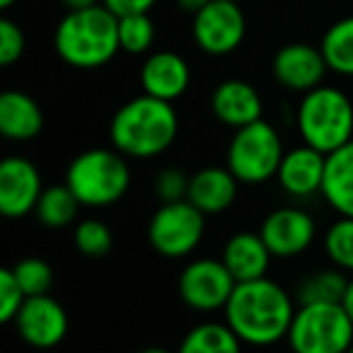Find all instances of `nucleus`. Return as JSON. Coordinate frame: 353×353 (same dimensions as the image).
<instances>
[{"label":"nucleus","mask_w":353,"mask_h":353,"mask_svg":"<svg viewBox=\"0 0 353 353\" xmlns=\"http://www.w3.org/2000/svg\"><path fill=\"white\" fill-rule=\"evenodd\" d=\"M295 310L298 307L293 305V298L264 276L235 285L225 305V322L235 329L242 343L271 346L281 339H288Z\"/></svg>","instance_id":"1"},{"label":"nucleus","mask_w":353,"mask_h":353,"mask_svg":"<svg viewBox=\"0 0 353 353\" xmlns=\"http://www.w3.org/2000/svg\"><path fill=\"white\" fill-rule=\"evenodd\" d=\"M179 133V117L172 102L143 92L119 107L109 123L112 145L126 157H155L165 152Z\"/></svg>","instance_id":"2"},{"label":"nucleus","mask_w":353,"mask_h":353,"mask_svg":"<svg viewBox=\"0 0 353 353\" xmlns=\"http://www.w3.org/2000/svg\"><path fill=\"white\" fill-rule=\"evenodd\" d=\"M54 46L63 63L73 68H102L121 51L119 17L104 3L83 10H68L56 27Z\"/></svg>","instance_id":"3"},{"label":"nucleus","mask_w":353,"mask_h":353,"mask_svg":"<svg viewBox=\"0 0 353 353\" xmlns=\"http://www.w3.org/2000/svg\"><path fill=\"white\" fill-rule=\"evenodd\" d=\"M295 123L303 143L329 155L353 138V102L339 88L317 85L303 92Z\"/></svg>","instance_id":"4"},{"label":"nucleus","mask_w":353,"mask_h":353,"mask_svg":"<svg viewBox=\"0 0 353 353\" xmlns=\"http://www.w3.org/2000/svg\"><path fill=\"white\" fill-rule=\"evenodd\" d=\"M65 184L83 206L104 208L121 201L131 184L126 155L117 148H92L75 157L65 172Z\"/></svg>","instance_id":"5"},{"label":"nucleus","mask_w":353,"mask_h":353,"mask_svg":"<svg viewBox=\"0 0 353 353\" xmlns=\"http://www.w3.org/2000/svg\"><path fill=\"white\" fill-rule=\"evenodd\" d=\"M298 353H343L353 346V319L341 303H300L288 329Z\"/></svg>","instance_id":"6"},{"label":"nucleus","mask_w":353,"mask_h":353,"mask_svg":"<svg viewBox=\"0 0 353 353\" xmlns=\"http://www.w3.org/2000/svg\"><path fill=\"white\" fill-rule=\"evenodd\" d=\"M283 155L279 131L259 119L235 128V136L228 145V167L240 184H264L276 176Z\"/></svg>","instance_id":"7"},{"label":"nucleus","mask_w":353,"mask_h":353,"mask_svg":"<svg viewBox=\"0 0 353 353\" xmlns=\"http://www.w3.org/2000/svg\"><path fill=\"white\" fill-rule=\"evenodd\" d=\"M203 232L206 213L199 211L189 199L162 203L148 223V242L157 254L167 259L192 254L201 245Z\"/></svg>","instance_id":"8"},{"label":"nucleus","mask_w":353,"mask_h":353,"mask_svg":"<svg viewBox=\"0 0 353 353\" xmlns=\"http://www.w3.org/2000/svg\"><path fill=\"white\" fill-rule=\"evenodd\" d=\"M192 34L196 46L208 56H228L240 49L247 34V20L235 0H211L194 15Z\"/></svg>","instance_id":"9"},{"label":"nucleus","mask_w":353,"mask_h":353,"mask_svg":"<svg viewBox=\"0 0 353 353\" xmlns=\"http://www.w3.org/2000/svg\"><path fill=\"white\" fill-rule=\"evenodd\" d=\"M235 285V276L223 264V259H194L179 276V295L189 307L199 312L225 310Z\"/></svg>","instance_id":"10"},{"label":"nucleus","mask_w":353,"mask_h":353,"mask_svg":"<svg viewBox=\"0 0 353 353\" xmlns=\"http://www.w3.org/2000/svg\"><path fill=\"white\" fill-rule=\"evenodd\" d=\"M12 324L22 341L34 348H54L68 334V314L63 305L46 293L27 295Z\"/></svg>","instance_id":"11"},{"label":"nucleus","mask_w":353,"mask_h":353,"mask_svg":"<svg viewBox=\"0 0 353 353\" xmlns=\"http://www.w3.org/2000/svg\"><path fill=\"white\" fill-rule=\"evenodd\" d=\"M44 194L41 174L27 157H6L0 162V213L6 218H25Z\"/></svg>","instance_id":"12"},{"label":"nucleus","mask_w":353,"mask_h":353,"mask_svg":"<svg viewBox=\"0 0 353 353\" xmlns=\"http://www.w3.org/2000/svg\"><path fill=\"white\" fill-rule=\"evenodd\" d=\"M259 235L264 237L271 254L279 256V259H290V256L303 254L312 245L314 235H317V225H314L312 216L307 211L295 206H283L271 211L264 218Z\"/></svg>","instance_id":"13"},{"label":"nucleus","mask_w":353,"mask_h":353,"mask_svg":"<svg viewBox=\"0 0 353 353\" xmlns=\"http://www.w3.org/2000/svg\"><path fill=\"white\" fill-rule=\"evenodd\" d=\"M329 63L324 59L322 49L317 46L295 41L274 56V75L285 90L293 92H310L317 85H322Z\"/></svg>","instance_id":"14"},{"label":"nucleus","mask_w":353,"mask_h":353,"mask_svg":"<svg viewBox=\"0 0 353 353\" xmlns=\"http://www.w3.org/2000/svg\"><path fill=\"white\" fill-rule=\"evenodd\" d=\"M324 172H327V152L305 143L285 152L276 172V179L285 194L305 199L312 194H322Z\"/></svg>","instance_id":"15"},{"label":"nucleus","mask_w":353,"mask_h":353,"mask_svg":"<svg viewBox=\"0 0 353 353\" xmlns=\"http://www.w3.org/2000/svg\"><path fill=\"white\" fill-rule=\"evenodd\" d=\"M192 83V68L189 63L174 51H155L145 59L141 68L143 92L152 97L174 102L187 92Z\"/></svg>","instance_id":"16"},{"label":"nucleus","mask_w":353,"mask_h":353,"mask_svg":"<svg viewBox=\"0 0 353 353\" xmlns=\"http://www.w3.org/2000/svg\"><path fill=\"white\" fill-rule=\"evenodd\" d=\"M211 109L223 126L242 128L261 119V97L247 80H223L211 94Z\"/></svg>","instance_id":"17"},{"label":"nucleus","mask_w":353,"mask_h":353,"mask_svg":"<svg viewBox=\"0 0 353 353\" xmlns=\"http://www.w3.org/2000/svg\"><path fill=\"white\" fill-rule=\"evenodd\" d=\"M237 179L230 167H203L189 179L187 199L206 216L223 213L237 199Z\"/></svg>","instance_id":"18"},{"label":"nucleus","mask_w":353,"mask_h":353,"mask_svg":"<svg viewBox=\"0 0 353 353\" xmlns=\"http://www.w3.org/2000/svg\"><path fill=\"white\" fill-rule=\"evenodd\" d=\"M271 256L274 254L259 232H237L223 247V264L230 269L237 283L264 279Z\"/></svg>","instance_id":"19"},{"label":"nucleus","mask_w":353,"mask_h":353,"mask_svg":"<svg viewBox=\"0 0 353 353\" xmlns=\"http://www.w3.org/2000/svg\"><path fill=\"white\" fill-rule=\"evenodd\" d=\"M44 128V112L39 102L20 90L0 94V133L10 141H32Z\"/></svg>","instance_id":"20"},{"label":"nucleus","mask_w":353,"mask_h":353,"mask_svg":"<svg viewBox=\"0 0 353 353\" xmlns=\"http://www.w3.org/2000/svg\"><path fill=\"white\" fill-rule=\"evenodd\" d=\"M322 196L339 216L353 218V138L327 155Z\"/></svg>","instance_id":"21"},{"label":"nucleus","mask_w":353,"mask_h":353,"mask_svg":"<svg viewBox=\"0 0 353 353\" xmlns=\"http://www.w3.org/2000/svg\"><path fill=\"white\" fill-rule=\"evenodd\" d=\"M240 348L242 339L228 322H201L182 341V353H237Z\"/></svg>","instance_id":"22"},{"label":"nucleus","mask_w":353,"mask_h":353,"mask_svg":"<svg viewBox=\"0 0 353 353\" xmlns=\"http://www.w3.org/2000/svg\"><path fill=\"white\" fill-rule=\"evenodd\" d=\"M319 49L327 59L329 70L353 78V15L334 22L324 32Z\"/></svg>","instance_id":"23"},{"label":"nucleus","mask_w":353,"mask_h":353,"mask_svg":"<svg viewBox=\"0 0 353 353\" xmlns=\"http://www.w3.org/2000/svg\"><path fill=\"white\" fill-rule=\"evenodd\" d=\"M80 206H83V203H80V199L73 194V189H70L68 184H63V187L44 189L34 213H37V218H39V223H44L46 228H65L75 221Z\"/></svg>","instance_id":"24"},{"label":"nucleus","mask_w":353,"mask_h":353,"mask_svg":"<svg viewBox=\"0 0 353 353\" xmlns=\"http://www.w3.org/2000/svg\"><path fill=\"white\" fill-rule=\"evenodd\" d=\"M348 279L343 269H322L310 274L300 283L298 300L300 303H341L346 293Z\"/></svg>","instance_id":"25"},{"label":"nucleus","mask_w":353,"mask_h":353,"mask_svg":"<svg viewBox=\"0 0 353 353\" xmlns=\"http://www.w3.org/2000/svg\"><path fill=\"white\" fill-rule=\"evenodd\" d=\"M119 41H121V51L126 54H145L155 41V25L150 20V12H133V15L119 17Z\"/></svg>","instance_id":"26"},{"label":"nucleus","mask_w":353,"mask_h":353,"mask_svg":"<svg viewBox=\"0 0 353 353\" xmlns=\"http://www.w3.org/2000/svg\"><path fill=\"white\" fill-rule=\"evenodd\" d=\"M324 252L334 266L353 274V218L341 216L329 225L324 235Z\"/></svg>","instance_id":"27"},{"label":"nucleus","mask_w":353,"mask_h":353,"mask_svg":"<svg viewBox=\"0 0 353 353\" xmlns=\"http://www.w3.org/2000/svg\"><path fill=\"white\" fill-rule=\"evenodd\" d=\"M73 242L80 254L90 256V259H99V256L112 252L114 235L102 221L88 218V221L78 223V228H75V232H73Z\"/></svg>","instance_id":"28"},{"label":"nucleus","mask_w":353,"mask_h":353,"mask_svg":"<svg viewBox=\"0 0 353 353\" xmlns=\"http://www.w3.org/2000/svg\"><path fill=\"white\" fill-rule=\"evenodd\" d=\"M12 271H15L17 281H20V285L25 288L27 295L49 293L51 285H54V271L39 256H27V259L17 261L12 266Z\"/></svg>","instance_id":"29"},{"label":"nucleus","mask_w":353,"mask_h":353,"mask_svg":"<svg viewBox=\"0 0 353 353\" xmlns=\"http://www.w3.org/2000/svg\"><path fill=\"white\" fill-rule=\"evenodd\" d=\"M25 300L27 293L20 285V281H17L15 271L12 269L0 271V319L3 322H12Z\"/></svg>","instance_id":"30"},{"label":"nucleus","mask_w":353,"mask_h":353,"mask_svg":"<svg viewBox=\"0 0 353 353\" xmlns=\"http://www.w3.org/2000/svg\"><path fill=\"white\" fill-rule=\"evenodd\" d=\"M25 32L20 30V25H15L12 20L3 17L0 20V65H12L22 59L25 54Z\"/></svg>","instance_id":"31"},{"label":"nucleus","mask_w":353,"mask_h":353,"mask_svg":"<svg viewBox=\"0 0 353 353\" xmlns=\"http://www.w3.org/2000/svg\"><path fill=\"white\" fill-rule=\"evenodd\" d=\"M189 179L192 176H187L182 170H176V167L162 170L155 179V192L160 196V201L167 203V201H182V199H187Z\"/></svg>","instance_id":"32"},{"label":"nucleus","mask_w":353,"mask_h":353,"mask_svg":"<svg viewBox=\"0 0 353 353\" xmlns=\"http://www.w3.org/2000/svg\"><path fill=\"white\" fill-rule=\"evenodd\" d=\"M117 17L133 15V12H150L157 0H102Z\"/></svg>","instance_id":"33"},{"label":"nucleus","mask_w":353,"mask_h":353,"mask_svg":"<svg viewBox=\"0 0 353 353\" xmlns=\"http://www.w3.org/2000/svg\"><path fill=\"white\" fill-rule=\"evenodd\" d=\"M176 3H179V8H182L184 12H189V15L194 17L199 10H203V8H206L211 0H176Z\"/></svg>","instance_id":"34"},{"label":"nucleus","mask_w":353,"mask_h":353,"mask_svg":"<svg viewBox=\"0 0 353 353\" xmlns=\"http://www.w3.org/2000/svg\"><path fill=\"white\" fill-rule=\"evenodd\" d=\"M102 0H63V6L68 10H83V8H92V6H99Z\"/></svg>","instance_id":"35"},{"label":"nucleus","mask_w":353,"mask_h":353,"mask_svg":"<svg viewBox=\"0 0 353 353\" xmlns=\"http://www.w3.org/2000/svg\"><path fill=\"white\" fill-rule=\"evenodd\" d=\"M341 305H343V307H346L348 317L353 319V279H348V285H346V293H343Z\"/></svg>","instance_id":"36"},{"label":"nucleus","mask_w":353,"mask_h":353,"mask_svg":"<svg viewBox=\"0 0 353 353\" xmlns=\"http://www.w3.org/2000/svg\"><path fill=\"white\" fill-rule=\"evenodd\" d=\"M17 0H0V8H10V6H15Z\"/></svg>","instance_id":"37"},{"label":"nucleus","mask_w":353,"mask_h":353,"mask_svg":"<svg viewBox=\"0 0 353 353\" xmlns=\"http://www.w3.org/2000/svg\"><path fill=\"white\" fill-rule=\"evenodd\" d=\"M235 3H242V0H235Z\"/></svg>","instance_id":"38"},{"label":"nucleus","mask_w":353,"mask_h":353,"mask_svg":"<svg viewBox=\"0 0 353 353\" xmlns=\"http://www.w3.org/2000/svg\"><path fill=\"white\" fill-rule=\"evenodd\" d=\"M351 351H353V346H351Z\"/></svg>","instance_id":"39"}]
</instances>
